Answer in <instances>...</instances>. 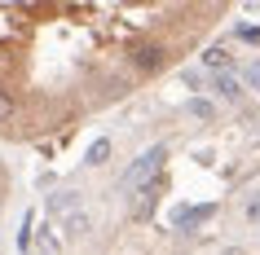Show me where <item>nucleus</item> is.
Wrapping results in <instances>:
<instances>
[{"mask_svg":"<svg viewBox=\"0 0 260 255\" xmlns=\"http://www.w3.org/2000/svg\"><path fill=\"white\" fill-rule=\"evenodd\" d=\"M238 35H243V40H251V44H260V27H243Z\"/></svg>","mask_w":260,"mask_h":255,"instance_id":"13","label":"nucleus"},{"mask_svg":"<svg viewBox=\"0 0 260 255\" xmlns=\"http://www.w3.org/2000/svg\"><path fill=\"white\" fill-rule=\"evenodd\" d=\"M88 229H93V220H88L84 211H71V215H67V233H71V238H84Z\"/></svg>","mask_w":260,"mask_h":255,"instance_id":"7","label":"nucleus"},{"mask_svg":"<svg viewBox=\"0 0 260 255\" xmlns=\"http://www.w3.org/2000/svg\"><path fill=\"white\" fill-rule=\"evenodd\" d=\"M230 62H234V57L225 53V49H207V53H203V66L216 70V75H230Z\"/></svg>","mask_w":260,"mask_h":255,"instance_id":"5","label":"nucleus"},{"mask_svg":"<svg viewBox=\"0 0 260 255\" xmlns=\"http://www.w3.org/2000/svg\"><path fill=\"white\" fill-rule=\"evenodd\" d=\"M36 246H40V255H57V238L53 233H36Z\"/></svg>","mask_w":260,"mask_h":255,"instance_id":"10","label":"nucleus"},{"mask_svg":"<svg viewBox=\"0 0 260 255\" xmlns=\"http://www.w3.org/2000/svg\"><path fill=\"white\" fill-rule=\"evenodd\" d=\"M247 84L260 93V62H251V66H247Z\"/></svg>","mask_w":260,"mask_h":255,"instance_id":"11","label":"nucleus"},{"mask_svg":"<svg viewBox=\"0 0 260 255\" xmlns=\"http://www.w3.org/2000/svg\"><path fill=\"white\" fill-rule=\"evenodd\" d=\"M207 215H212V202H207V207H190V211H181V215H177V225H181V229H190V225H199V220H207Z\"/></svg>","mask_w":260,"mask_h":255,"instance_id":"8","label":"nucleus"},{"mask_svg":"<svg viewBox=\"0 0 260 255\" xmlns=\"http://www.w3.org/2000/svg\"><path fill=\"white\" fill-rule=\"evenodd\" d=\"M9 115H14V101H9V93H0V123L9 119Z\"/></svg>","mask_w":260,"mask_h":255,"instance_id":"12","label":"nucleus"},{"mask_svg":"<svg viewBox=\"0 0 260 255\" xmlns=\"http://www.w3.org/2000/svg\"><path fill=\"white\" fill-rule=\"evenodd\" d=\"M185 115H190V119H203V123H212L216 106H212L207 97H194V101H185Z\"/></svg>","mask_w":260,"mask_h":255,"instance_id":"6","label":"nucleus"},{"mask_svg":"<svg viewBox=\"0 0 260 255\" xmlns=\"http://www.w3.org/2000/svg\"><path fill=\"white\" fill-rule=\"evenodd\" d=\"M106 159H110V141L102 136V141H93V145H88V163H106Z\"/></svg>","mask_w":260,"mask_h":255,"instance_id":"9","label":"nucleus"},{"mask_svg":"<svg viewBox=\"0 0 260 255\" xmlns=\"http://www.w3.org/2000/svg\"><path fill=\"white\" fill-rule=\"evenodd\" d=\"M75 207H80V194H75V189H62V194L49 198V211H53V215H71Z\"/></svg>","mask_w":260,"mask_h":255,"instance_id":"3","label":"nucleus"},{"mask_svg":"<svg viewBox=\"0 0 260 255\" xmlns=\"http://www.w3.org/2000/svg\"><path fill=\"white\" fill-rule=\"evenodd\" d=\"M212 88H216V93L225 97V101L243 97V80H238V75H216V80H212Z\"/></svg>","mask_w":260,"mask_h":255,"instance_id":"4","label":"nucleus"},{"mask_svg":"<svg viewBox=\"0 0 260 255\" xmlns=\"http://www.w3.org/2000/svg\"><path fill=\"white\" fill-rule=\"evenodd\" d=\"M133 66H137V70L164 66V49H159V44H137V49H133Z\"/></svg>","mask_w":260,"mask_h":255,"instance_id":"2","label":"nucleus"},{"mask_svg":"<svg viewBox=\"0 0 260 255\" xmlns=\"http://www.w3.org/2000/svg\"><path fill=\"white\" fill-rule=\"evenodd\" d=\"M247 215H251V220H260V198L251 202V207H247Z\"/></svg>","mask_w":260,"mask_h":255,"instance_id":"14","label":"nucleus"},{"mask_svg":"<svg viewBox=\"0 0 260 255\" xmlns=\"http://www.w3.org/2000/svg\"><path fill=\"white\" fill-rule=\"evenodd\" d=\"M164 163H168V145H150L137 163H133V167H128V172H123V185H128V189H150V185H159Z\"/></svg>","mask_w":260,"mask_h":255,"instance_id":"1","label":"nucleus"}]
</instances>
